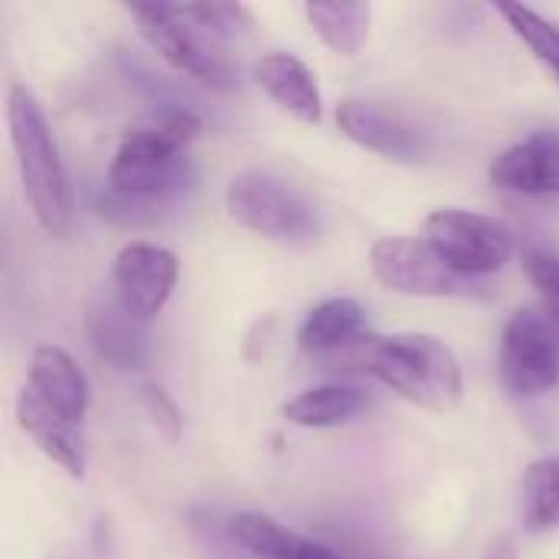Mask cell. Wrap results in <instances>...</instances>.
Masks as SVG:
<instances>
[{
	"instance_id": "1",
	"label": "cell",
	"mask_w": 559,
	"mask_h": 559,
	"mask_svg": "<svg viewBox=\"0 0 559 559\" xmlns=\"http://www.w3.org/2000/svg\"><path fill=\"white\" fill-rule=\"evenodd\" d=\"M200 134V118L187 108H157L131 121L108 167L102 213L121 226H144L187 180L183 147Z\"/></svg>"
},
{
	"instance_id": "2",
	"label": "cell",
	"mask_w": 559,
	"mask_h": 559,
	"mask_svg": "<svg viewBox=\"0 0 559 559\" xmlns=\"http://www.w3.org/2000/svg\"><path fill=\"white\" fill-rule=\"evenodd\" d=\"M357 364L423 409L445 413L462 400V364L455 350L432 334L409 331L390 337H360Z\"/></svg>"
},
{
	"instance_id": "3",
	"label": "cell",
	"mask_w": 559,
	"mask_h": 559,
	"mask_svg": "<svg viewBox=\"0 0 559 559\" xmlns=\"http://www.w3.org/2000/svg\"><path fill=\"white\" fill-rule=\"evenodd\" d=\"M7 128L16 154L20 187L36 216V223L49 236H62L72 223V187L49 131V121L36 102V95L13 82L7 92Z\"/></svg>"
},
{
	"instance_id": "4",
	"label": "cell",
	"mask_w": 559,
	"mask_h": 559,
	"mask_svg": "<svg viewBox=\"0 0 559 559\" xmlns=\"http://www.w3.org/2000/svg\"><path fill=\"white\" fill-rule=\"evenodd\" d=\"M423 239L462 278L501 272L514 255V233L508 223L472 210H436L423 226Z\"/></svg>"
},
{
	"instance_id": "5",
	"label": "cell",
	"mask_w": 559,
	"mask_h": 559,
	"mask_svg": "<svg viewBox=\"0 0 559 559\" xmlns=\"http://www.w3.org/2000/svg\"><path fill=\"white\" fill-rule=\"evenodd\" d=\"M226 210L242 229L265 239L301 242L318 236V216L311 203L295 187L262 170H246L229 180Z\"/></svg>"
},
{
	"instance_id": "6",
	"label": "cell",
	"mask_w": 559,
	"mask_h": 559,
	"mask_svg": "<svg viewBox=\"0 0 559 559\" xmlns=\"http://www.w3.org/2000/svg\"><path fill=\"white\" fill-rule=\"evenodd\" d=\"M501 380L514 396H540L559 383V324L547 308H521L504 324Z\"/></svg>"
},
{
	"instance_id": "7",
	"label": "cell",
	"mask_w": 559,
	"mask_h": 559,
	"mask_svg": "<svg viewBox=\"0 0 559 559\" xmlns=\"http://www.w3.org/2000/svg\"><path fill=\"white\" fill-rule=\"evenodd\" d=\"M370 269L373 278L400 295L416 298H449L465 295L472 278L452 272L426 239L413 236H383L370 246Z\"/></svg>"
},
{
	"instance_id": "8",
	"label": "cell",
	"mask_w": 559,
	"mask_h": 559,
	"mask_svg": "<svg viewBox=\"0 0 559 559\" xmlns=\"http://www.w3.org/2000/svg\"><path fill=\"white\" fill-rule=\"evenodd\" d=\"M131 16L138 23L141 39L177 72H187L203 85L223 92L236 85L229 62L200 39V29L183 20L177 7H131Z\"/></svg>"
},
{
	"instance_id": "9",
	"label": "cell",
	"mask_w": 559,
	"mask_h": 559,
	"mask_svg": "<svg viewBox=\"0 0 559 559\" xmlns=\"http://www.w3.org/2000/svg\"><path fill=\"white\" fill-rule=\"evenodd\" d=\"M180 262L170 249L154 242H128L111 265V285L121 301L144 321L164 311L174 295Z\"/></svg>"
},
{
	"instance_id": "10",
	"label": "cell",
	"mask_w": 559,
	"mask_h": 559,
	"mask_svg": "<svg viewBox=\"0 0 559 559\" xmlns=\"http://www.w3.org/2000/svg\"><path fill=\"white\" fill-rule=\"evenodd\" d=\"M85 328L92 337L95 354L115 370H144L151 347H147V321L138 318L115 285L95 288L85 305Z\"/></svg>"
},
{
	"instance_id": "11",
	"label": "cell",
	"mask_w": 559,
	"mask_h": 559,
	"mask_svg": "<svg viewBox=\"0 0 559 559\" xmlns=\"http://www.w3.org/2000/svg\"><path fill=\"white\" fill-rule=\"evenodd\" d=\"M337 128L354 144L390 160H419L426 151L423 131L403 111L373 98H344L337 105Z\"/></svg>"
},
{
	"instance_id": "12",
	"label": "cell",
	"mask_w": 559,
	"mask_h": 559,
	"mask_svg": "<svg viewBox=\"0 0 559 559\" xmlns=\"http://www.w3.org/2000/svg\"><path fill=\"white\" fill-rule=\"evenodd\" d=\"M491 183L521 197H559V128H540L501 151Z\"/></svg>"
},
{
	"instance_id": "13",
	"label": "cell",
	"mask_w": 559,
	"mask_h": 559,
	"mask_svg": "<svg viewBox=\"0 0 559 559\" xmlns=\"http://www.w3.org/2000/svg\"><path fill=\"white\" fill-rule=\"evenodd\" d=\"M16 423L20 429L33 439V445L56 462L69 478H82L88 455H85V436L79 423H69L66 416L52 413L29 386L20 390L16 396Z\"/></svg>"
},
{
	"instance_id": "14",
	"label": "cell",
	"mask_w": 559,
	"mask_h": 559,
	"mask_svg": "<svg viewBox=\"0 0 559 559\" xmlns=\"http://www.w3.org/2000/svg\"><path fill=\"white\" fill-rule=\"evenodd\" d=\"M26 386L59 416L69 423L85 419L88 413V380L79 370V364L56 344H39L29 354V370H26Z\"/></svg>"
},
{
	"instance_id": "15",
	"label": "cell",
	"mask_w": 559,
	"mask_h": 559,
	"mask_svg": "<svg viewBox=\"0 0 559 559\" xmlns=\"http://www.w3.org/2000/svg\"><path fill=\"white\" fill-rule=\"evenodd\" d=\"M252 75H255L259 88L278 108H285L292 118H298L305 124H318L324 118L318 75L298 56H292V52H265L252 66Z\"/></svg>"
},
{
	"instance_id": "16",
	"label": "cell",
	"mask_w": 559,
	"mask_h": 559,
	"mask_svg": "<svg viewBox=\"0 0 559 559\" xmlns=\"http://www.w3.org/2000/svg\"><path fill=\"white\" fill-rule=\"evenodd\" d=\"M364 324H367V311L360 301L328 298L305 314V321L298 328V344L305 354L324 357V354L357 344L364 337Z\"/></svg>"
},
{
	"instance_id": "17",
	"label": "cell",
	"mask_w": 559,
	"mask_h": 559,
	"mask_svg": "<svg viewBox=\"0 0 559 559\" xmlns=\"http://www.w3.org/2000/svg\"><path fill=\"white\" fill-rule=\"evenodd\" d=\"M367 406H370V396L364 390L344 386V383H324V386L301 390L295 400H288L282 406V413L292 426L328 429V426H341V423L357 419Z\"/></svg>"
},
{
	"instance_id": "18",
	"label": "cell",
	"mask_w": 559,
	"mask_h": 559,
	"mask_svg": "<svg viewBox=\"0 0 559 559\" xmlns=\"http://www.w3.org/2000/svg\"><path fill=\"white\" fill-rule=\"evenodd\" d=\"M305 16L321 43L337 56H357L370 36V3H305Z\"/></svg>"
},
{
	"instance_id": "19",
	"label": "cell",
	"mask_w": 559,
	"mask_h": 559,
	"mask_svg": "<svg viewBox=\"0 0 559 559\" xmlns=\"http://www.w3.org/2000/svg\"><path fill=\"white\" fill-rule=\"evenodd\" d=\"M229 537L255 559H295L301 534L288 531L269 514L242 511L229 521Z\"/></svg>"
},
{
	"instance_id": "20",
	"label": "cell",
	"mask_w": 559,
	"mask_h": 559,
	"mask_svg": "<svg viewBox=\"0 0 559 559\" xmlns=\"http://www.w3.org/2000/svg\"><path fill=\"white\" fill-rule=\"evenodd\" d=\"M524 521L531 531H559V455L537 459L524 472Z\"/></svg>"
},
{
	"instance_id": "21",
	"label": "cell",
	"mask_w": 559,
	"mask_h": 559,
	"mask_svg": "<svg viewBox=\"0 0 559 559\" xmlns=\"http://www.w3.org/2000/svg\"><path fill=\"white\" fill-rule=\"evenodd\" d=\"M498 13L508 20V26L524 39V46L537 56V62L559 82V23L540 16L537 10L524 3H501Z\"/></svg>"
},
{
	"instance_id": "22",
	"label": "cell",
	"mask_w": 559,
	"mask_h": 559,
	"mask_svg": "<svg viewBox=\"0 0 559 559\" xmlns=\"http://www.w3.org/2000/svg\"><path fill=\"white\" fill-rule=\"evenodd\" d=\"M177 13L190 20L197 29L210 33L213 39H233L252 29V10L242 3H193V7H177Z\"/></svg>"
},
{
	"instance_id": "23",
	"label": "cell",
	"mask_w": 559,
	"mask_h": 559,
	"mask_svg": "<svg viewBox=\"0 0 559 559\" xmlns=\"http://www.w3.org/2000/svg\"><path fill=\"white\" fill-rule=\"evenodd\" d=\"M141 403L151 416V423L157 426V432L167 442H177L183 436V413L177 406V400L160 386V383H144L141 386Z\"/></svg>"
},
{
	"instance_id": "24",
	"label": "cell",
	"mask_w": 559,
	"mask_h": 559,
	"mask_svg": "<svg viewBox=\"0 0 559 559\" xmlns=\"http://www.w3.org/2000/svg\"><path fill=\"white\" fill-rule=\"evenodd\" d=\"M524 269H527V278L534 282V288L540 292L547 314L559 324V259L547 255V252H527Z\"/></svg>"
},
{
	"instance_id": "25",
	"label": "cell",
	"mask_w": 559,
	"mask_h": 559,
	"mask_svg": "<svg viewBox=\"0 0 559 559\" xmlns=\"http://www.w3.org/2000/svg\"><path fill=\"white\" fill-rule=\"evenodd\" d=\"M488 559H514V544H511V540H501V544L488 554Z\"/></svg>"
},
{
	"instance_id": "26",
	"label": "cell",
	"mask_w": 559,
	"mask_h": 559,
	"mask_svg": "<svg viewBox=\"0 0 559 559\" xmlns=\"http://www.w3.org/2000/svg\"><path fill=\"white\" fill-rule=\"evenodd\" d=\"M49 559H75V557H49Z\"/></svg>"
}]
</instances>
